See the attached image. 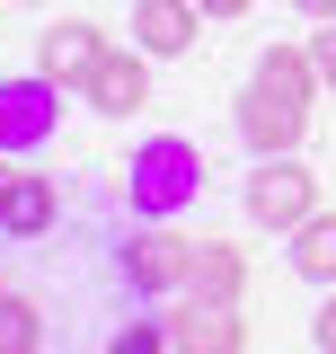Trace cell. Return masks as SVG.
Wrapping results in <instances>:
<instances>
[{"label":"cell","instance_id":"6da1fadb","mask_svg":"<svg viewBox=\"0 0 336 354\" xmlns=\"http://www.w3.org/2000/svg\"><path fill=\"white\" fill-rule=\"evenodd\" d=\"M195 195H204V151H195L186 133H151V142L124 160V204H133V221H168V213H186Z\"/></svg>","mask_w":336,"mask_h":354},{"label":"cell","instance_id":"7a4b0ae2","mask_svg":"<svg viewBox=\"0 0 336 354\" xmlns=\"http://www.w3.org/2000/svg\"><path fill=\"white\" fill-rule=\"evenodd\" d=\"M310 213H319V177L301 169L292 151H283V160H256V169H248V221H256V230H283V239H292Z\"/></svg>","mask_w":336,"mask_h":354},{"label":"cell","instance_id":"3957f363","mask_svg":"<svg viewBox=\"0 0 336 354\" xmlns=\"http://www.w3.org/2000/svg\"><path fill=\"white\" fill-rule=\"evenodd\" d=\"M62 133V80H44V71H27V80H0V151L18 160V151H44Z\"/></svg>","mask_w":336,"mask_h":354},{"label":"cell","instance_id":"277c9868","mask_svg":"<svg viewBox=\"0 0 336 354\" xmlns=\"http://www.w3.org/2000/svg\"><path fill=\"white\" fill-rule=\"evenodd\" d=\"M124 283L133 292H186L195 283V239H177L168 221H142L124 239Z\"/></svg>","mask_w":336,"mask_h":354},{"label":"cell","instance_id":"5b68a950","mask_svg":"<svg viewBox=\"0 0 336 354\" xmlns=\"http://www.w3.org/2000/svg\"><path fill=\"white\" fill-rule=\"evenodd\" d=\"M168 346L177 354H239L248 328H239V301H212V292H186L168 310Z\"/></svg>","mask_w":336,"mask_h":354},{"label":"cell","instance_id":"8992f818","mask_svg":"<svg viewBox=\"0 0 336 354\" xmlns=\"http://www.w3.org/2000/svg\"><path fill=\"white\" fill-rule=\"evenodd\" d=\"M80 97L97 106V115H133V106H151V53H142V44H106L97 71L80 80Z\"/></svg>","mask_w":336,"mask_h":354},{"label":"cell","instance_id":"52a82bcc","mask_svg":"<svg viewBox=\"0 0 336 354\" xmlns=\"http://www.w3.org/2000/svg\"><path fill=\"white\" fill-rule=\"evenodd\" d=\"M195 36H204V9H195V0H133V44H142L151 62L195 53Z\"/></svg>","mask_w":336,"mask_h":354},{"label":"cell","instance_id":"ba28073f","mask_svg":"<svg viewBox=\"0 0 336 354\" xmlns=\"http://www.w3.org/2000/svg\"><path fill=\"white\" fill-rule=\"evenodd\" d=\"M239 133H248L256 160H283V151H301V133H310V106H283V97H265V88L248 80V97H239Z\"/></svg>","mask_w":336,"mask_h":354},{"label":"cell","instance_id":"9c48e42d","mask_svg":"<svg viewBox=\"0 0 336 354\" xmlns=\"http://www.w3.org/2000/svg\"><path fill=\"white\" fill-rule=\"evenodd\" d=\"M97 53H106V36H97L88 18H62V27H44V36H36V71H44V80H62V88H80L88 71H97Z\"/></svg>","mask_w":336,"mask_h":354},{"label":"cell","instance_id":"30bf717a","mask_svg":"<svg viewBox=\"0 0 336 354\" xmlns=\"http://www.w3.org/2000/svg\"><path fill=\"white\" fill-rule=\"evenodd\" d=\"M53 213H62L53 177H9V186H0V239H44Z\"/></svg>","mask_w":336,"mask_h":354},{"label":"cell","instance_id":"8fae6325","mask_svg":"<svg viewBox=\"0 0 336 354\" xmlns=\"http://www.w3.org/2000/svg\"><path fill=\"white\" fill-rule=\"evenodd\" d=\"M256 88H265V97H283V106H310L328 80H319L310 44H265V53H256Z\"/></svg>","mask_w":336,"mask_h":354},{"label":"cell","instance_id":"7c38bea8","mask_svg":"<svg viewBox=\"0 0 336 354\" xmlns=\"http://www.w3.org/2000/svg\"><path fill=\"white\" fill-rule=\"evenodd\" d=\"M186 292H212V301H239L248 292V257L230 239H195V283Z\"/></svg>","mask_w":336,"mask_h":354},{"label":"cell","instance_id":"4fadbf2b","mask_svg":"<svg viewBox=\"0 0 336 354\" xmlns=\"http://www.w3.org/2000/svg\"><path fill=\"white\" fill-rule=\"evenodd\" d=\"M292 274H310V283H336V213H310L292 230Z\"/></svg>","mask_w":336,"mask_h":354},{"label":"cell","instance_id":"5bb4252c","mask_svg":"<svg viewBox=\"0 0 336 354\" xmlns=\"http://www.w3.org/2000/svg\"><path fill=\"white\" fill-rule=\"evenodd\" d=\"M44 346V310L27 292H0V354H36Z\"/></svg>","mask_w":336,"mask_h":354},{"label":"cell","instance_id":"9a60e30c","mask_svg":"<svg viewBox=\"0 0 336 354\" xmlns=\"http://www.w3.org/2000/svg\"><path fill=\"white\" fill-rule=\"evenodd\" d=\"M106 354H177V346H168V319H124L106 337Z\"/></svg>","mask_w":336,"mask_h":354},{"label":"cell","instance_id":"2e32d148","mask_svg":"<svg viewBox=\"0 0 336 354\" xmlns=\"http://www.w3.org/2000/svg\"><path fill=\"white\" fill-rule=\"evenodd\" d=\"M310 62H319V80L336 88V18H328V27H319V36H310Z\"/></svg>","mask_w":336,"mask_h":354},{"label":"cell","instance_id":"e0dca14e","mask_svg":"<svg viewBox=\"0 0 336 354\" xmlns=\"http://www.w3.org/2000/svg\"><path fill=\"white\" fill-rule=\"evenodd\" d=\"M310 337H319V354H336V283H328V301H319V319H310Z\"/></svg>","mask_w":336,"mask_h":354},{"label":"cell","instance_id":"ac0fdd59","mask_svg":"<svg viewBox=\"0 0 336 354\" xmlns=\"http://www.w3.org/2000/svg\"><path fill=\"white\" fill-rule=\"evenodd\" d=\"M204 18H248V0H195Z\"/></svg>","mask_w":336,"mask_h":354},{"label":"cell","instance_id":"d6986e66","mask_svg":"<svg viewBox=\"0 0 336 354\" xmlns=\"http://www.w3.org/2000/svg\"><path fill=\"white\" fill-rule=\"evenodd\" d=\"M292 9H301V18H319V27L336 18V0H292Z\"/></svg>","mask_w":336,"mask_h":354},{"label":"cell","instance_id":"ffe728a7","mask_svg":"<svg viewBox=\"0 0 336 354\" xmlns=\"http://www.w3.org/2000/svg\"><path fill=\"white\" fill-rule=\"evenodd\" d=\"M9 177H18V169H9V151H0V186H9Z\"/></svg>","mask_w":336,"mask_h":354},{"label":"cell","instance_id":"44dd1931","mask_svg":"<svg viewBox=\"0 0 336 354\" xmlns=\"http://www.w3.org/2000/svg\"><path fill=\"white\" fill-rule=\"evenodd\" d=\"M27 9H36V0H27Z\"/></svg>","mask_w":336,"mask_h":354}]
</instances>
